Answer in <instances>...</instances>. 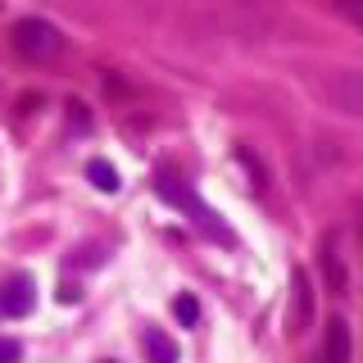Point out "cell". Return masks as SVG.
<instances>
[{
	"mask_svg": "<svg viewBox=\"0 0 363 363\" xmlns=\"http://www.w3.org/2000/svg\"><path fill=\"white\" fill-rule=\"evenodd\" d=\"M313 96L340 118H363V68H327V73H318Z\"/></svg>",
	"mask_w": 363,
	"mask_h": 363,
	"instance_id": "cell-1",
	"label": "cell"
},
{
	"mask_svg": "<svg viewBox=\"0 0 363 363\" xmlns=\"http://www.w3.org/2000/svg\"><path fill=\"white\" fill-rule=\"evenodd\" d=\"M155 191H159V196H164L168 204H177V209L186 213V218L196 223V227H200L204 236H213V241H223V245H232V241H236V236L227 232V223H223L218 213H213V209H209V204H204V200H200V196H196V191H191V186H182L177 177L159 173V182H155Z\"/></svg>",
	"mask_w": 363,
	"mask_h": 363,
	"instance_id": "cell-2",
	"label": "cell"
},
{
	"mask_svg": "<svg viewBox=\"0 0 363 363\" xmlns=\"http://www.w3.org/2000/svg\"><path fill=\"white\" fill-rule=\"evenodd\" d=\"M14 50L23 55V60H55V55L64 50V37H60V28L55 23H45V18H18L14 23Z\"/></svg>",
	"mask_w": 363,
	"mask_h": 363,
	"instance_id": "cell-3",
	"label": "cell"
},
{
	"mask_svg": "<svg viewBox=\"0 0 363 363\" xmlns=\"http://www.w3.org/2000/svg\"><path fill=\"white\" fill-rule=\"evenodd\" d=\"M313 327V286L309 272L295 268L291 272V304H286V336H304Z\"/></svg>",
	"mask_w": 363,
	"mask_h": 363,
	"instance_id": "cell-4",
	"label": "cell"
},
{
	"mask_svg": "<svg viewBox=\"0 0 363 363\" xmlns=\"http://www.w3.org/2000/svg\"><path fill=\"white\" fill-rule=\"evenodd\" d=\"M32 304H37V286H32V277H9L5 286H0V313L23 318V313H32Z\"/></svg>",
	"mask_w": 363,
	"mask_h": 363,
	"instance_id": "cell-5",
	"label": "cell"
},
{
	"mask_svg": "<svg viewBox=\"0 0 363 363\" xmlns=\"http://www.w3.org/2000/svg\"><path fill=\"white\" fill-rule=\"evenodd\" d=\"M323 277H327V286H332L336 295H345L350 291V272H345V255H340V241H336V232H327L323 236Z\"/></svg>",
	"mask_w": 363,
	"mask_h": 363,
	"instance_id": "cell-6",
	"label": "cell"
},
{
	"mask_svg": "<svg viewBox=\"0 0 363 363\" xmlns=\"http://www.w3.org/2000/svg\"><path fill=\"white\" fill-rule=\"evenodd\" d=\"M354 354V336H350L345 318H332L327 323V340H323V363H350Z\"/></svg>",
	"mask_w": 363,
	"mask_h": 363,
	"instance_id": "cell-7",
	"label": "cell"
},
{
	"mask_svg": "<svg viewBox=\"0 0 363 363\" xmlns=\"http://www.w3.org/2000/svg\"><path fill=\"white\" fill-rule=\"evenodd\" d=\"M141 350L150 363H177V345L168 340V332H159V327H145L141 332Z\"/></svg>",
	"mask_w": 363,
	"mask_h": 363,
	"instance_id": "cell-8",
	"label": "cell"
},
{
	"mask_svg": "<svg viewBox=\"0 0 363 363\" xmlns=\"http://www.w3.org/2000/svg\"><path fill=\"white\" fill-rule=\"evenodd\" d=\"M86 177H91V186L105 191V196H113V191H118V173H113L109 159H91V164H86Z\"/></svg>",
	"mask_w": 363,
	"mask_h": 363,
	"instance_id": "cell-9",
	"label": "cell"
},
{
	"mask_svg": "<svg viewBox=\"0 0 363 363\" xmlns=\"http://www.w3.org/2000/svg\"><path fill=\"white\" fill-rule=\"evenodd\" d=\"M173 313H177L182 327H196L200 323V304L191 300V295H177V300H173Z\"/></svg>",
	"mask_w": 363,
	"mask_h": 363,
	"instance_id": "cell-10",
	"label": "cell"
},
{
	"mask_svg": "<svg viewBox=\"0 0 363 363\" xmlns=\"http://www.w3.org/2000/svg\"><path fill=\"white\" fill-rule=\"evenodd\" d=\"M18 359H23L18 340H0V363H18Z\"/></svg>",
	"mask_w": 363,
	"mask_h": 363,
	"instance_id": "cell-11",
	"label": "cell"
},
{
	"mask_svg": "<svg viewBox=\"0 0 363 363\" xmlns=\"http://www.w3.org/2000/svg\"><path fill=\"white\" fill-rule=\"evenodd\" d=\"M345 9H350V14H354V18L363 23V0H359V5H345Z\"/></svg>",
	"mask_w": 363,
	"mask_h": 363,
	"instance_id": "cell-12",
	"label": "cell"
},
{
	"mask_svg": "<svg viewBox=\"0 0 363 363\" xmlns=\"http://www.w3.org/2000/svg\"><path fill=\"white\" fill-rule=\"evenodd\" d=\"M359 227H363V204H359Z\"/></svg>",
	"mask_w": 363,
	"mask_h": 363,
	"instance_id": "cell-13",
	"label": "cell"
}]
</instances>
